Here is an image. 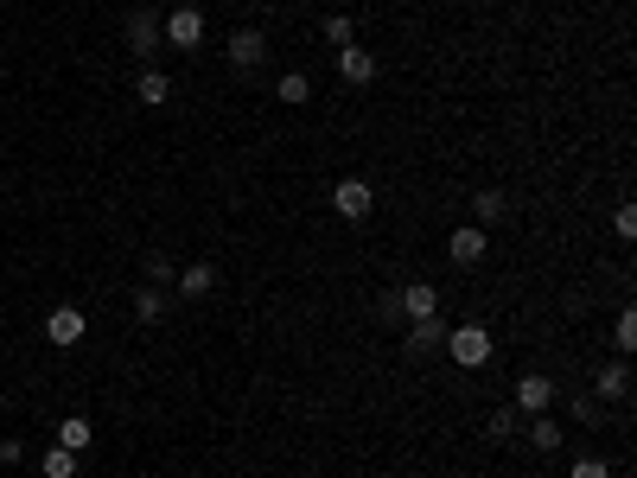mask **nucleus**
<instances>
[{
    "mask_svg": "<svg viewBox=\"0 0 637 478\" xmlns=\"http://www.w3.org/2000/svg\"><path fill=\"white\" fill-rule=\"evenodd\" d=\"M332 64H338V83H351V90H370L376 71H383L370 45H338V51H332Z\"/></svg>",
    "mask_w": 637,
    "mask_h": 478,
    "instance_id": "nucleus-1",
    "label": "nucleus"
},
{
    "mask_svg": "<svg viewBox=\"0 0 637 478\" xmlns=\"http://www.w3.org/2000/svg\"><path fill=\"white\" fill-rule=\"evenodd\" d=\"M160 45H166V32H160V13H153V7H134V13H128V51L141 58V71L153 64V51H160Z\"/></svg>",
    "mask_w": 637,
    "mask_h": 478,
    "instance_id": "nucleus-2",
    "label": "nucleus"
},
{
    "mask_svg": "<svg viewBox=\"0 0 637 478\" xmlns=\"http://www.w3.org/2000/svg\"><path fill=\"white\" fill-rule=\"evenodd\" d=\"M446 357H453L459 370H478L491 357V332L485 326H453V332H446Z\"/></svg>",
    "mask_w": 637,
    "mask_h": 478,
    "instance_id": "nucleus-3",
    "label": "nucleus"
},
{
    "mask_svg": "<svg viewBox=\"0 0 637 478\" xmlns=\"http://www.w3.org/2000/svg\"><path fill=\"white\" fill-rule=\"evenodd\" d=\"M332 211L344 217V224H364V217L376 211V192H370V179H338V185H332Z\"/></svg>",
    "mask_w": 637,
    "mask_h": 478,
    "instance_id": "nucleus-4",
    "label": "nucleus"
},
{
    "mask_svg": "<svg viewBox=\"0 0 637 478\" xmlns=\"http://www.w3.org/2000/svg\"><path fill=\"white\" fill-rule=\"evenodd\" d=\"M160 32H166L172 51H198L204 45V13L198 7H172L166 20H160Z\"/></svg>",
    "mask_w": 637,
    "mask_h": 478,
    "instance_id": "nucleus-5",
    "label": "nucleus"
},
{
    "mask_svg": "<svg viewBox=\"0 0 637 478\" xmlns=\"http://www.w3.org/2000/svg\"><path fill=\"white\" fill-rule=\"evenodd\" d=\"M83 332H90V319H83L77 306H51L45 313V345L71 351V345H83Z\"/></svg>",
    "mask_w": 637,
    "mask_h": 478,
    "instance_id": "nucleus-6",
    "label": "nucleus"
},
{
    "mask_svg": "<svg viewBox=\"0 0 637 478\" xmlns=\"http://www.w3.org/2000/svg\"><path fill=\"white\" fill-rule=\"evenodd\" d=\"M223 58H230L236 71H255V64L268 58V32H262V26H236L230 45H223Z\"/></svg>",
    "mask_w": 637,
    "mask_h": 478,
    "instance_id": "nucleus-7",
    "label": "nucleus"
},
{
    "mask_svg": "<svg viewBox=\"0 0 637 478\" xmlns=\"http://www.w3.org/2000/svg\"><path fill=\"white\" fill-rule=\"evenodd\" d=\"M555 377H542V370H529V377H516V408H523V415H548V408H555Z\"/></svg>",
    "mask_w": 637,
    "mask_h": 478,
    "instance_id": "nucleus-8",
    "label": "nucleus"
},
{
    "mask_svg": "<svg viewBox=\"0 0 637 478\" xmlns=\"http://www.w3.org/2000/svg\"><path fill=\"white\" fill-rule=\"evenodd\" d=\"M485 249H491V236L478 230V224H459L453 236H446V255H453L459 268H478V262H485Z\"/></svg>",
    "mask_w": 637,
    "mask_h": 478,
    "instance_id": "nucleus-9",
    "label": "nucleus"
},
{
    "mask_svg": "<svg viewBox=\"0 0 637 478\" xmlns=\"http://www.w3.org/2000/svg\"><path fill=\"white\" fill-rule=\"evenodd\" d=\"M395 306H402V319H427V313H440V287H427V281H408L402 294H395Z\"/></svg>",
    "mask_w": 637,
    "mask_h": 478,
    "instance_id": "nucleus-10",
    "label": "nucleus"
},
{
    "mask_svg": "<svg viewBox=\"0 0 637 478\" xmlns=\"http://www.w3.org/2000/svg\"><path fill=\"white\" fill-rule=\"evenodd\" d=\"M446 332H453V326H446L440 313H427V319H415V326H408V351H415V357L440 351V345H446Z\"/></svg>",
    "mask_w": 637,
    "mask_h": 478,
    "instance_id": "nucleus-11",
    "label": "nucleus"
},
{
    "mask_svg": "<svg viewBox=\"0 0 637 478\" xmlns=\"http://www.w3.org/2000/svg\"><path fill=\"white\" fill-rule=\"evenodd\" d=\"M593 396H599V402H625V396H631V364H625V357L593 377Z\"/></svg>",
    "mask_w": 637,
    "mask_h": 478,
    "instance_id": "nucleus-12",
    "label": "nucleus"
},
{
    "mask_svg": "<svg viewBox=\"0 0 637 478\" xmlns=\"http://www.w3.org/2000/svg\"><path fill=\"white\" fill-rule=\"evenodd\" d=\"M172 287H179L185 300H204V294L217 287V268H211V262H185V268H179V281H172Z\"/></svg>",
    "mask_w": 637,
    "mask_h": 478,
    "instance_id": "nucleus-13",
    "label": "nucleus"
},
{
    "mask_svg": "<svg viewBox=\"0 0 637 478\" xmlns=\"http://www.w3.org/2000/svg\"><path fill=\"white\" fill-rule=\"evenodd\" d=\"M166 306H172V300H166V287H147V281L134 287V319H141V326H160Z\"/></svg>",
    "mask_w": 637,
    "mask_h": 478,
    "instance_id": "nucleus-14",
    "label": "nucleus"
},
{
    "mask_svg": "<svg viewBox=\"0 0 637 478\" xmlns=\"http://www.w3.org/2000/svg\"><path fill=\"white\" fill-rule=\"evenodd\" d=\"M523 440L536 453H561V428H555V415H529L523 421Z\"/></svg>",
    "mask_w": 637,
    "mask_h": 478,
    "instance_id": "nucleus-15",
    "label": "nucleus"
},
{
    "mask_svg": "<svg viewBox=\"0 0 637 478\" xmlns=\"http://www.w3.org/2000/svg\"><path fill=\"white\" fill-rule=\"evenodd\" d=\"M134 96H141V102H147V109H160V102L172 96V77H166V71H153V64H147V71H141V77H134Z\"/></svg>",
    "mask_w": 637,
    "mask_h": 478,
    "instance_id": "nucleus-16",
    "label": "nucleus"
},
{
    "mask_svg": "<svg viewBox=\"0 0 637 478\" xmlns=\"http://www.w3.org/2000/svg\"><path fill=\"white\" fill-rule=\"evenodd\" d=\"M485 434H491V440H516V434H523V408H516V402H510V408H491Z\"/></svg>",
    "mask_w": 637,
    "mask_h": 478,
    "instance_id": "nucleus-17",
    "label": "nucleus"
},
{
    "mask_svg": "<svg viewBox=\"0 0 637 478\" xmlns=\"http://www.w3.org/2000/svg\"><path fill=\"white\" fill-rule=\"evenodd\" d=\"M39 472H45V478H77V453H71V447H45V453H39Z\"/></svg>",
    "mask_w": 637,
    "mask_h": 478,
    "instance_id": "nucleus-18",
    "label": "nucleus"
},
{
    "mask_svg": "<svg viewBox=\"0 0 637 478\" xmlns=\"http://www.w3.org/2000/svg\"><path fill=\"white\" fill-rule=\"evenodd\" d=\"M612 351H618V357H631V351H637V313H631V306L612 319Z\"/></svg>",
    "mask_w": 637,
    "mask_h": 478,
    "instance_id": "nucleus-19",
    "label": "nucleus"
},
{
    "mask_svg": "<svg viewBox=\"0 0 637 478\" xmlns=\"http://www.w3.org/2000/svg\"><path fill=\"white\" fill-rule=\"evenodd\" d=\"M497 217H504V192H478V198H472V224H478V230H491Z\"/></svg>",
    "mask_w": 637,
    "mask_h": 478,
    "instance_id": "nucleus-20",
    "label": "nucleus"
},
{
    "mask_svg": "<svg viewBox=\"0 0 637 478\" xmlns=\"http://www.w3.org/2000/svg\"><path fill=\"white\" fill-rule=\"evenodd\" d=\"M58 447H71V453L83 459V447H90V415H71V421H64V428H58Z\"/></svg>",
    "mask_w": 637,
    "mask_h": 478,
    "instance_id": "nucleus-21",
    "label": "nucleus"
},
{
    "mask_svg": "<svg viewBox=\"0 0 637 478\" xmlns=\"http://www.w3.org/2000/svg\"><path fill=\"white\" fill-rule=\"evenodd\" d=\"M274 96H281V102H287V109H300V102H306V96H313V83H306L300 71H287L281 83H274Z\"/></svg>",
    "mask_w": 637,
    "mask_h": 478,
    "instance_id": "nucleus-22",
    "label": "nucleus"
},
{
    "mask_svg": "<svg viewBox=\"0 0 637 478\" xmlns=\"http://www.w3.org/2000/svg\"><path fill=\"white\" fill-rule=\"evenodd\" d=\"M172 281H179L172 255H166V249H153V255H147V287H172Z\"/></svg>",
    "mask_w": 637,
    "mask_h": 478,
    "instance_id": "nucleus-23",
    "label": "nucleus"
},
{
    "mask_svg": "<svg viewBox=\"0 0 637 478\" xmlns=\"http://www.w3.org/2000/svg\"><path fill=\"white\" fill-rule=\"evenodd\" d=\"M567 415H574L580 428H599V415H606V402H593V396H574V402H567Z\"/></svg>",
    "mask_w": 637,
    "mask_h": 478,
    "instance_id": "nucleus-24",
    "label": "nucleus"
},
{
    "mask_svg": "<svg viewBox=\"0 0 637 478\" xmlns=\"http://www.w3.org/2000/svg\"><path fill=\"white\" fill-rule=\"evenodd\" d=\"M325 39H332V51L338 45H357V26L344 20V13H332V20H325Z\"/></svg>",
    "mask_w": 637,
    "mask_h": 478,
    "instance_id": "nucleus-25",
    "label": "nucleus"
},
{
    "mask_svg": "<svg viewBox=\"0 0 637 478\" xmlns=\"http://www.w3.org/2000/svg\"><path fill=\"white\" fill-rule=\"evenodd\" d=\"M567 478H612V466L599 453H587V459H574V472H567Z\"/></svg>",
    "mask_w": 637,
    "mask_h": 478,
    "instance_id": "nucleus-26",
    "label": "nucleus"
},
{
    "mask_svg": "<svg viewBox=\"0 0 637 478\" xmlns=\"http://www.w3.org/2000/svg\"><path fill=\"white\" fill-rule=\"evenodd\" d=\"M612 230L625 236V243H631V236H637V211H631V204H618V211H612Z\"/></svg>",
    "mask_w": 637,
    "mask_h": 478,
    "instance_id": "nucleus-27",
    "label": "nucleus"
},
{
    "mask_svg": "<svg viewBox=\"0 0 637 478\" xmlns=\"http://www.w3.org/2000/svg\"><path fill=\"white\" fill-rule=\"evenodd\" d=\"M26 459V440H0V466H20Z\"/></svg>",
    "mask_w": 637,
    "mask_h": 478,
    "instance_id": "nucleus-28",
    "label": "nucleus"
}]
</instances>
